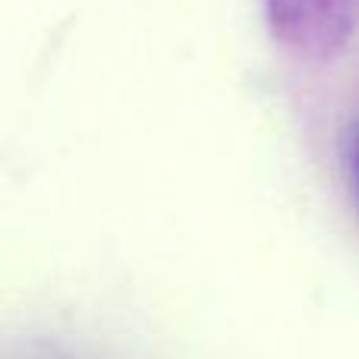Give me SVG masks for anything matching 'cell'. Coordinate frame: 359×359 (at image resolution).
<instances>
[{"label": "cell", "mask_w": 359, "mask_h": 359, "mask_svg": "<svg viewBox=\"0 0 359 359\" xmlns=\"http://www.w3.org/2000/svg\"><path fill=\"white\" fill-rule=\"evenodd\" d=\"M347 164H350V180H353L356 202H359V117L353 120V126L347 133Z\"/></svg>", "instance_id": "obj_2"}, {"label": "cell", "mask_w": 359, "mask_h": 359, "mask_svg": "<svg viewBox=\"0 0 359 359\" xmlns=\"http://www.w3.org/2000/svg\"><path fill=\"white\" fill-rule=\"evenodd\" d=\"M271 35L306 60H331L359 32V0H265Z\"/></svg>", "instance_id": "obj_1"}]
</instances>
